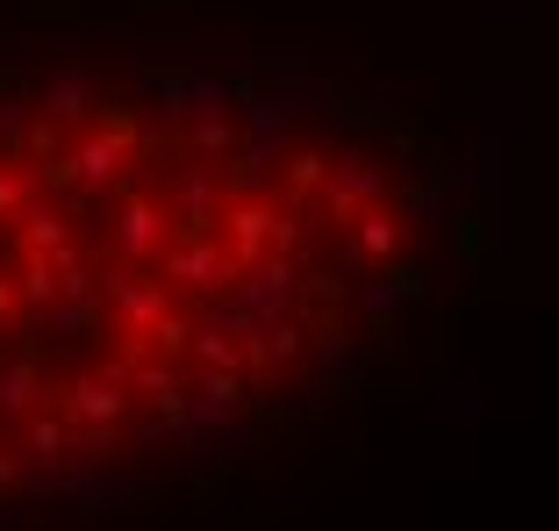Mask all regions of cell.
<instances>
[{
	"mask_svg": "<svg viewBox=\"0 0 559 531\" xmlns=\"http://www.w3.org/2000/svg\"><path fill=\"white\" fill-rule=\"evenodd\" d=\"M130 137H136V130H130V108H116V116L100 122V130H86L80 144H72L66 158L44 173V180H50V187H80L86 201L108 194V187L122 180V166H130Z\"/></svg>",
	"mask_w": 559,
	"mask_h": 531,
	"instance_id": "cell-1",
	"label": "cell"
},
{
	"mask_svg": "<svg viewBox=\"0 0 559 531\" xmlns=\"http://www.w3.org/2000/svg\"><path fill=\"white\" fill-rule=\"evenodd\" d=\"M388 194V166H373V144L345 137L330 151V173H323V216L330 223H359L366 209H380Z\"/></svg>",
	"mask_w": 559,
	"mask_h": 531,
	"instance_id": "cell-2",
	"label": "cell"
},
{
	"mask_svg": "<svg viewBox=\"0 0 559 531\" xmlns=\"http://www.w3.org/2000/svg\"><path fill=\"white\" fill-rule=\"evenodd\" d=\"M187 424H194V438L209 446V438H223V432H237V424H259V410H251V388H245V374H194L187 381ZM194 446V452H201Z\"/></svg>",
	"mask_w": 559,
	"mask_h": 531,
	"instance_id": "cell-3",
	"label": "cell"
},
{
	"mask_svg": "<svg viewBox=\"0 0 559 531\" xmlns=\"http://www.w3.org/2000/svg\"><path fill=\"white\" fill-rule=\"evenodd\" d=\"M309 352H316V396H330V402L366 396V381H373V359L359 352V338L337 331V316H316V323H309Z\"/></svg>",
	"mask_w": 559,
	"mask_h": 531,
	"instance_id": "cell-4",
	"label": "cell"
},
{
	"mask_svg": "<svg viewBox=\"0 0 559 531\" xmlns=\"http://www.w3.org/2000/svg\"><path fill=\"white\" fill-rule=\"evenodd\" d=\"M122 374H130V359H108L94 366V374H80V381L66 388V396H50V416L66 424V432H80V424H122L130 416V396H122Z\"/></svg>",
	"mask_w": 559,
	"mask_h": 531,
	"instance_id": "cell-5",
	"label": "cell"
},
{
	"mask_svg": "<svg viewBox=\"0 0 559 531\" xmlns=\"http://www.w3.org/2000/svg\"><path fill=\"white\" fill-rule=\"evenodd\" d=\"M295 281H301V266L265 251L259 266H245V273L230 281V302L251 316V323H259V331H273V323H287V316H295Z\"/></svg>",
	"mask_w": 559,
	"mask_h": 531,
	"instance_id": "cell-6",
	"label": "cell"
},
{
	"mask_svg": "<svg viewBox=\"0 0 559 531\" xmlns=\"http://www.w3.org/2000/svg\"><path fill=\"white\" fill-rule=\"evenodd\" d=\"M424 295H430V273H424V266H402V259H388L373 281L352 287V302H359V316H366V331H373V338H388V323H395L409 302H424Z\"/></svg>",
	"mask_w": 559,
	"mask_h": 531,
	"instance_id": "cell-7",
	"label": "cell"
},
{
	"mask_svg": "<svg viewBox=\"0 0 559 531\" xmlns=\"http://www.w3.org/2000/svg\"><path fill=\"white\" fill-rule=\"evenodd\" d=\"M173 209V237H209V223L223 216V166H180L165 187Z\"/></svg>",
	"mask_w": 559,
	"mask_h": 531,
	"instance_id": "cell-8",
	"label": "cell"
},
{
	"mask_svg": "<svg viewBox=\"0 0 559 531\" xmlns=\"http://www.w3.org/2000/svg\"><path fill=\"white\" fill-rule=\"evenodd\" d=\"M165 281H180V287H201V295H223V287L237 281V259L223 251V237H173L165 245Z\"/></svg>",
	"mask_w": 559,
	"mask_h": 531,
	"instance_id": "cell-9",
	"label": "cell"
},
{
	"mask_svg": "<svg viewBox=\"0 0 559 531\" xmlns=\"http://www.w3.org/2000/svg\"><path fill=\"white\" fill-rule=\"evenodd\" d=\"M94 295L116 302V316H122V331H130V338H151V331H158V316L173 309V302H165V287L136 281L130 266H100V273H94Z\"/></svg>",
	"mask_w": 559,
	"mask_h": 531,
	"instance_id": "cell-10",
	"label": "cell"
},
{
	"mask_svg": "<svg viewBox=\"0 0 559 531\" xmlns=\"http://www.w3.org/2000/svg\"><path fill=\"white\" fill-rule=\"evenodd\" d=\"M100 101H108V80H100V72H86L80 58H58L36 116H44V122H80V116H94Z\"/></svg>",
	"mask_w": 559,
	"mask_h": 531,
	"instance_id": "cell-11",
	"label": "cell"
},
{
	"mask_svg": "<svg viewBox=\"0 0 559 531\" xmlns=\"http://www.w3.org/2000/svg\"><path fill=\"white\" fill-rule=\"evenodd\" d=\"M136 510H144V474H130V467H100L72 496V517H86V524H116V517H136Z\"/></svg>",
	"mask_w": 559,
	"mask_h": 531,
	"instance_id": "cell-12",
	"label": "cell"
},
{
	"mask_svg": "<svg viewBox=\"0 0 559 531\" xmlns=\"http://www.w3.org/2000/svg\"><path fill=\"white\" fill-rule=\"evenodd\" d=\"M108 245H116L122 259H151V251H165V209L144 194V187H130V194L116 201V216H108Z\"/></svg>",
	"mask_w": 559,
	"mask_h": 531,
	"instance_id": "cell-13",
	"label": "cell"
},
{
	"mask_svg": "<svg viewBox=\"0 0 559 531\" xmlns=\"http://www.w3.org/2000/svg\"><path fill=\"white\" fill-rule=\"evenodd\" d=\"M488 416V396H480V366H460L438 381V402L424 410V424H452V432H474Z\"/></svg>",
	"mask_w": 559,
	"mask_h": 531,
	"instance_id": "cell-14",
	"label": "cell"
},
{
	"mask_svg": "<svg viewBox=\"0 0 559 531\" xmlns=\"http://www.w3.org/2000/svg\"><path fill=\"white\" fill-rule=\"evenodd\" d=\"M444 216H452V194H444L438 166L395 194V223H402V231H444Z\"/></svg>",
	"mask_w": 559,
	"mask_h": 531,
	"instance_id": "cell-15",
	"label": "cell"
},
{
	"mask_svg": "<svg viewBox=\"0 0 559 531\" xmlns=\"http://www.w3.org/2000/svg\"><path fill=\"white\" fill-rule=\"evenodd\" d=\"M44 396H50V381H44V359H36V352L0 359V410H8V416H36Z\"/></svg>",
	"mask_w": 559,
	"mask_h": 531,
	"instance_id": "cell-16",
	"label": "cell"
},
{
	"mask_svg": "<svg viewBox=\"0 0 559 531\" xmlns=\"http://www.w3.org/2000/svg\"><path fill=\"white\" fill-rule=\"evenodd\" d=\"M22 251H72V231H66V209L50 194H29L22 201Z\"/></svg>",
	"mask_w": 559,
	"mask_h": 531,
	"instance_id": "cell-17",
	"label": "cell"
},
{
	"mask_svg": "<svg viewBox=\"0 0 559 531\" xmlns=\"http://www.w3.org/2000/svg\"><path fill=\"white\" fill-rule=\"evenodd\" d=\"M122 381H130L144 402H158V416H180L187 410V381L173 374V359H130V374H122Z\"/></svg>",
	"mask_w": 559,
	"mask_h": 531,
	"instance_id": "cell-18",
	"label": "cell"
},
{
	"mask_svg": "<svg viewBox=\"0 0 559 531\" xmlns=\"http://www.w3.org/2000/svg\"><path fill=\"white\" fill-rule=\"evenodd\" d=\"M94 316H100V302L50 295V302H36V309H29V331H44V338H94Z\"/></svg>",
	"mask_w": 559,
	"mask_h": 531,
	"instance_id": "cell-19",
	"label": "cell"
},
{
	"mask_svg": "<svg viewBox=\"0 0 559 531\" xmlns=\"http://www.w3.org/2000/svg\"><path fill=\"white\" fill-rule=\"evenodd\" d=\"M180 144L194 151L201 166H215V158H230V151H237V116H194L180 130Z\"/></svg>",
	"mask_w": 559,
	"mask_h": 531,
	"instance_id": "cell-20",
	"label": "cell"
},
{
	"mask_svg": "<svg viewBox=\"0 0 559 531\" xmlns=\"http://www.w3.org/2000/svg\"><path fill=\"white\" fill-rule=\"evenodd\" d=\"M395 245H402V223L388 216V209H366V216L352 223V251H359L366 266H373V259L388 266V259H395Z\"/></svg>",
	"mask_w": 559,
	"mask_h": 531,
	"instance_id": "cell-21",
	"label": "cell"
},
{
	"mask_svg": "<svg viewBox=\"0 0 559 531\" xmlns=\"http://www.w3.org/2000/svg\"><path fill=\"white\" fill-rule=\"evenodd\" d=\"M359 108L373 122H388V130H395V116L409 108V80H366V72H359Z\"/></svg>",
	"mask_w": 559,
	"mask_h": 531,
	"instance_id": "cell-22",
	"label": "cell"
},
{
	"mask_svg": "<svg viewBox=\"0 0 559 531\" xmlns=\"http://www.w3.org/2000/svg\"><path fill=\"white\" fill-rule=\"evenodd\" d=\"M187 352H194L201 374H237V345L223 331H209V323H187Z\"/></svg>",
	"mask_w": 559,
	"mask_h": 531,
	"instance_id": "cell-23",
	"label": "cell"
},
{
	"mask_svg": "<svg viewBox=\"0 0 559 531\" xmlns=\"http://www.w3.org/2000/svg\"><path fill=\"white\" fill-rule=\"evenodd\" d=\"M29 122H36V101L29 94H0V151H8V158H22Z\"/></svg>",
	"mask_w": 559,
	"mask_h": 531,
	"instance_id": "cell-24",
	"label": "cell"
},
{
	"mask_svg": "<svg viewBox=\"0 0 559 531\" xmlns=\"http://www.w3.org/2000/svg\"><path fill=\"white\" fill-rule=\"evenodd\" d=\"M58 460H66V424L50 410H36L29 416V467H58Z\"/></svg>",
	"mask_w": 559,
	"mask_h": 531,
	"instance_id": "cell-25",
	"label": "cell"
},
{
	"mask_svg": "<svg viewBox=\"0 0 559 531\" xmlns=\"http://www.w3.org/2000/svg\"><path fill=\"white\" fill-rule=\"evenodd\" d=\"M301 352H309V331H301L295 316H287V323H273V331H265V359H273V366H295Z\"/></svg>",
	"mask_w": 559,
	"mask_h": 531,
	"instance_id": "cell-26",
	"label": "cell"
},
{
	"mask_svg": "<svg viewBox=\"0 0 559 531\" xmlns=\"http://www.w3.org/2000/svg\"><path fill=\"white\" fill-rule=\"evenodd\" d=\"M15 295L29 302V309H36V302H50V295H58V266H50L44 251H29V266H22V287H15Z\"/></svg>",
	"mask_w": 559,
	"mask_h": 531,
	"instance_id": "cell-27",
	"label": "cell"
},
{
	"mask_svg": "<svg viewBox=\"0 0 559 531\" xmlns=\"http://www.w3.org/2000/svg\"><path fill=\"white\" fill-rule=\"evenodd\" d=\"M323 173H330L323 151H287V187H309V194H323Z\"/></svg>",
	"mask_w": 559,
	"mask_h": 531,
	"instance_id": "cell-28",
	"label": "cell"
},
{
	"mask_svg": "<svg viewBox=\"0 0 559 531\" xmlns=\"http://www.w3.org/2000/svg\"><path fill=\"white\" fill-rule=\"evenodd\" d=\"M151 338H158V352H165V359H173V352H187V316H180V309H165Z\"/></svg>",
	"mask_w": 559,
	"mask_h": 531,
	"instance_id": "cell-29",
	"label": "cell"
},
{
	"mask_svg": "<svg viewBox=\"0 0 559 531\" xmlns=\"http://www.w3.org/2000/svg\"><path fill=\"white\" fill-rule=\"evenodd\" d=\"M22 482V460H15V452H0V488H15Z\"/></svg>",
	"mask_w": 559,
	"mask_h": 531,
	"instance_id": "cell-30",
	"label": "cell"
},
{
	"mask_svg": "<svg viewBox=\"0 0 559 531\" xmlns=\"http://www.w3.org/2000/svg\"><path fill=\"white\" fill-rule=\"evenodd\" d=\"M8 316H15V281H0V331H8Z\"/></svg>",
	"mask_w": 559,
	"mask_h": 531,
	"instance_id": "cell-31",
	"label": "cell"
},
{
	"mask_svg": "<svg viewBox=\"0 0 559 531\" xmlns=\"http://www.w3.org/2000/svg\"><path fill=\"white\" fill-rule=\"evenodd\" d=\"M0 531H29V510H0Z\"/></svg>",
	"mask_w": 559,
	"mask_h": 531,
	"instance_id": "cell-32",
	"label": "cell"
}]
</instances>
